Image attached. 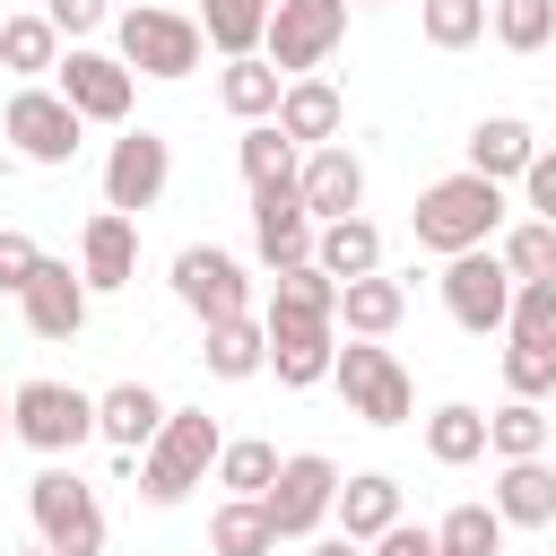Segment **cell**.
I'll list each match as a JSON object with an SVG mask.
<instances>
[{"instance_id": "6da1fadb", "label": "cell", "mask_w": 556, "mask_h": 556, "mask_svg": "<svg viewBox=\"0 0 556 556\" xmlns=\"http://www.w3.org/2000/svg\"><path fill=\"white\" fill-rule=\"evenodd\" d=\"M408 226H417V243L426 252H478L495 226H504V182H486V174H443V182H426L417 191V208H408Z\"/></svg>"}, {"instance_id": "7a4b0ae2", "label": "cell", "mask_w": 556, "mask_h": 556, "mask_svg": "<svg viewBox=\"0 0 556 556\" xmlns=\"http://www.w3.org/2000/svg\"><path fill=\"white\" fill-rule=\"evenodd\" d=\"M217 452H226V434H217L208 408H165L156 443L139 452V495H148V504H182V495L217 469Z\"/></svg>"}, {"instance_id": "3957f363", "label": "cell", "mask_w": 556, "mask_h": 556, "mask_svg": "<svg viewBox=\"0 0 556 556\" xmlns=\"http://www.w3.org/2000/svg\"><path fill=\"white\" fill-rule=\"evenodd\" d=\"M9 434L26 443V452H43V460H61V452H78L87 434H96V400L87 391H70V382H17L9 391Z\"/></svg>"}, {"instance_id": "277c9868", "label": "cell", "mask_w": 556, "mask_h": 556, "mask_svg": "<svg viewBox=\"0 0 556 556\" xmlns=\"http://www.w3.org/2000/svg\"><path fill=\"white\" fill-rule=\"evenodd\" d=\"M330 382H339L348 417H365V426H408V408H417V391H408L400 356H391V348H374V339H348V348L330 356Z\"/></svg>"}, {"instance_id": "5b68a950", "label": "cell", "mask_w": 556, "mask_h": 556, "mask_svg": "<svg viewBox=\"0 0 556 556\" xmlns=\"http://www.w3.org/2000/svg\"><path fill=\"white\" fill-rule=\"evenodd\" d=\"M122 70H139V78H191L200 70V52H208V35H200V17H174V9H122Z\"/></svg>"}, {"instance_id": "8992f818", "label": "cell", "mask_w": 556, "mask_h": 556, "mask_svg": "<svg viewBox=\"0 0 556 556\" xmlns=\"http://www.w3.org/2000/svg\"><path fill=\"white\" fill-rule=\"evenodd\" d=\"M26 513H35V530H43L52 556H104V504H96L87 478L43 469V478L26 486Z\"/></svg>"}, {"instance_id": "52a82bcc", "label": "cell", "mask_w": 556, "mask_h": 556, "mask_svg": "<svg viewBox=\"0 0 556 556\" xmlns=\"http://www.w3.org/2000/svg\"><path fill=\"white\" fill-rule=\"evenodd\" d=\"M339 35H348V0H269L261 52H269L278 78H304V70H321L339 52Z\"/></svg>"}, {"instance_id": "ba28073f", "label": "cell", "mask_w": 556, "mask_h": 556, "mask_svg": "<svg viewBox=\"0 0 556 556\" xmlns=\"http://www.w3.org/2000/svg\"><path fill=\"white\" fill-rule=\"evenodd\" d=\"M443 313L469 330V339H486V330H504V313H513V269L478 243V252H452L443 261Z\"/></svg>"}, {"instance_id": "9c48e42d", "label": "cell", "mask_w": 556, "mask_h": 556, "mask_svg": "<svg viewBox=\"0 0 556 556\" xmlns=\"http://www.w3.org/2000/svg\"><path fill=\"white\" fill-rule=\"evenodd\" d=\"M330 495H339V469H330L321 452H287L278 478H269V495H261V513H269L278 539H313L321 513H330Z\"/></svg>"}, {"instance_id": "30bf717a", "label": "cell", "mask_w": 556, "mask_h": 556, "mask_svg": "<svg viewBox=\"0 0 556 556\" xmlns=\"http://www.w3.org/2000/svg\"><path fill=\"white\" fill-rule=\"evenodd\" d=\"M165 182H174V148L156 130H122L113 156H104V208L113 217H139V208L165 200Z\"/></svg>"}, {"instance_id": "8fae6325", "label": "cell", "mask_w": 556, "mask_h": 556, "mask_svg": "<svg viewBox=\"0 0 556 556\" xmlns=\"http://www.w3.org/2000/svg\"><path fill=\"white\" fill-rule=\"evenodd\" d=\"M174 295H182L200 321H235V313H252V278H243V261L217 252V243H182V252H174Z\"/></svg>"}, {"instance_id": "7c38bea8", "label": "cell", "mask_w": 556, "mask_h": 556, "mask_svg": "<svg viewBox=\"0 0 556 556\" xmlns=\"http://www.w3.org/2000/svg\"><path fill=\"white\" fill-rule=\"evenodd\" d=\"M0 130L17 139V156H26V165H70V156H78V130H87V122H78V113H70V104H61L52 87H26V96H9Z\"/></svg>"}, {"instance_id": "4fadbf2b", "label": "cell", "mask_w": 556, "mask_h": 556, "mask_svg": "<svg viewBox=\"0 0 556 556\" xmlns=\"http://www.w3.org/2000/svg\"><path fill=\"white\" fill-rule=\"evenodd\" d=\"M52 96H61L78 122H130V70H122L113 52H70Z\"/></svg>"}, {"instance_id": "5bb4252c", "label": "cell", "mask_w": 556, "mask_h": 556, "mask_svg": "<svg viewBox=\"0 0 556 556\" xmlns=\"http://www.w3.org/2000/svg\"><path fill=\"white\" fill-rule=\"evenodd\" d=\"M295 200H304V217L313 226H330V217H356V200H365V165H356V148H313L304 165H295Z\"/></svg>"}, {"instance_id": "9a60e30c", "label": "cell", "mask_w": 556, "mask_h": 556, "mask_svg": "<svg viewBox=\"0 0 556 556\" xmlns=\"http://www.w3.org/2000/svg\"><path fill=\"white\" fill-rule=\"evenodd\" d=\"M339 321H304V313H269V374L287 382V391H313V382H330V356H339V339H330Z\"/></svg>"}, {"instance_id": "2e32d148", "label": "cell", "mask_w": 556, "mask_h": 556, "mask_svg": "<svg viewBox=\"0 0 556 556\" xmlns=\"http://www.w3.org/2000/svg\"><path fill=\"white\" fill-rule=\"evenodd\" d=\"M17 304H26V330H35V339H78V330H87V278H78L70 261H43Z\"/></svg>"}, {"instance_id": "e0dca14e", "label": "cell", "mask_w": 556, "mask_h": 556, "mask_svg": "<svg viewBox=\"0 0 556 556\" xmlns=\"http://www.w3.org/2000/svg\"><path fill=\"white\" fill-rule=\"evenodd\" d=\"M252 243H261V261H269V269H295V261H313V217H304L295 182H278V191H252Z\"/></svg>"}, {"instance_id": "ac0fdd59", "label": "cell", "mask_w": 556, "mask_h": 556, "mask_svg": "<svg viewBox=\"0 0 556 556\" xmlns=\"http://www.w3.org/2000/svg\"><path fill=\"white\" fill-rule=\"evenodd\" d=\"M78 278H87V295H113V287H130L139 278V226L130 217H87V235H78Z\"/></svg>"}, {"instance_id": "d6986e66", "label": "cell", "mask_w": 556, "mask_h": 556, "mask_svg": "<svg viewBox=\"0 0 556 556\" xmlns=\"http://www.w3.org/2000/svg\"><path fill=\"white\" fill-rule=\"evenodd\" d=\"M339 122H348V104H339L330 78H287V87H278V130H287L295 148H330Z\"/></svg>"}, {"instance_id": "ffe728a7", "label": "cell", "mask_w": 556, "mask_h": 556, "mask_svg": "<svg viewBox=\"0 0 556 556\" xmlns=\"http://www.w3.org/2000/svg\"><path fill=\"white\" fill-rule=\"evenodd\" d=\"M156 426H165V400H156L148 382H113V391L96 400V434H104L113 452H130V460L156 443Z\"/></svg>"}, {"instance_id": "44dd1931", "label": "cell", "mask_w": 556, "mask_h": 556, "mask_svg": "<svg viewBox=\"0 0 556 556\" xmlns=\"http://www.w3.org/2000/svg\"><path fill=\"white\" fill-rule=\"evenodd\" d=\"M330 513H339V539H382L391 521H400V478H382V469H365V478H339V495H330Z\"/></svg>"}, {"instance_id": "7402d4cb", "label": "cell", "mask_w": 556, "mask_h": 556, "mask_svg": "<svg viewBox=\"0 0 556 556\" xmlns=\"http://www.w3.org/2000/svg\"><path fill=\"white\" fill-rule=\"evenodd\" d=\"M495 521H504V530H547V521H556V469H547V460H504V478H495Z\"/></svg>"}, {"instance_id": "603a6c76", "label": "cell", "mask_w": 556, "mask_h": 556, "mask_svg": "<svg viewBox=\"0 0 556 556\" xmlns=\"http://www.w3.org/2000/svg\"><path fill=\"white\" fill-rule=\"evenodd\" d=\"M313 269L321 278H374L382 269V235L365 226V217H330V226H313Z\"/></svg>"}, {"instance_id": "cb8c5ba5", "label": "cell", "mask_w": 556, "mask_h": 556, "mask_svg": "<svg viewBox=\"0 0 556 556\" xmlns=\"http://www.w3.org/2000/svg\"><path fill=\"white\" fill-rule=\"evenodd\" d=\"M400 313H408V287L382 278V269L339 287V321H348V339H382V330H400Z\"/></svg>"}, {"instance_id": "d4e9b609", "label": "cell", "mask_w": 556, "mask_h": 556, "mask_svg": "<svg viewBox=\"0 0 556 556\" xmlns=\"http://www.w3.org/2000/svg\"><path fill=\"white\" fill-rule=\"evenodd\" d=\"M530 156H539V139H530V122H513V113H486V122L469 130V174H486V182L521 174Z\"/></svg>"}, {"instance_id": "484cf974", "label": "cell", "mask_w": 556, "mask_h": 556, "mask_svg": "<svg viewBox=\"0 0 556 556\" xmlns=\"http://www.w3.org/2000/svg\"><path fill=\"white\" fill-rule=\"evenodd\" d=\"M208 374L217 382H243V374H261L269 365V321H252V313H235V321H208Z\"/></svg>"}, {"instance_id": "4316f807", "label": "cell", "mask_w": 556, "mask_h": 556, "mask_svg": "<svg viewBox=\"0 0 556 556\" xmlns=\"http://www.w3.org/2000/svg\"><path fill=\"white\" fill-rule=\"evenodd\" d=\"M200 35H208L226 61H252L261 35H269V0H200Z\"/></svg>"}, {"instance_id": "83f0119b", "label": "cell", "mask_w": 556, "mask_h": 556, "mask_svg": "<svg viewBox=\"0 0 556 556\" xmlns=\"http://www.w3.org/2000/svg\"><path fill=\"white\" fill-rule=\"evenodd\" d=\"M208 556H278V530L252 495H226L217 521H208Z\"/></svg>"}, {"instance_id": "f1b7e54d", "label": "cell", "mask_w": 556, "mask_h": 556, "mask_svg": "<svg viewBox=\"0 0 556 556\" xmlns=\"http://www.w3.org/2000/svg\"><path fill=\"white\" fill-rule=\"evenodd\" d=\"M426 452H434L443 469H469V460L486 452V417H478L469 400H443V408L426 417Z\"/></svg>"}, {"instance_id": "f546056e", "label": "cell", "mask_w": 556, "mask_h": 556, "mask_svg": "<svg viewBox=\"0 0 556 556\" xmlns=\"http://www.w3.org/2000/svg\"><path fill=\"white\" fill-rule=\"evenodd\" d=\"M486 452L495 460H547V408L539 400H504L486 417Z\"/></svg>"}, {"instance_id": "4dcf8cb0", "label": "cell", "mask_w": 556, "mask_h": 556, "mask_svg": "<svg viewBox=\"0 0 556 556\" xmlns=\"http://www.w3.org/2000/svg\"><path fill=\"white\" fill-rule=\"evenodd\" d=\"M0 70H17V78L61 70V35H52V17H0Z\"/></svg>"}, {"instance_id": "1f68e13d", "label": "cell", "mask_w": 556, "mask_h": 556, "mask_svg": "<svg viewBox=\"0 0 556 556\" xmlns=\"http://www.w3.org/2000/svg\"><path fill=\"white\" fill-rule=\"evenodd\" d=\"M217 96H226V113H235V122H269V113H278V70H269L261 52H252V61H226Z\"/></svg>"}, {"instance_id": "d6a6232c", "label": "cell", "mask_w": 556, "mask_h": 556, "mask_svg": "<svg viewBox=\"0 0 556 556\" xmlns=\"http://www.w3.org/2000/svg\"><path fill=\"white\" fill-rule=\"evenodd\" d=\"M243 182H252V191L295 182V139H287L278 122H252V130H243Z\"/></svg>"}, {"instance_id": "836d02e7", "label": "cell", "mask_w": 556, "mask_h": 556, "mask_svg": "<svg viewBox=\"0 0 556 556\" xmlns=\"http://www.w3.org/2000/svg\"><path fill=\"white\" fill-rule=\"evenodd\" d=\"M269 313H304V321H339V278H321L313 261H295V269H278V295H269Z\"/></svg>"}, {"instance_id": "e575fe53", "label": "cell", "mask_w": 556, "mask_h": 556, "mask_svg": "<svg viewBox=\"0 0 556 556\" xmlns=\"http://www.w3.org/2000/svg\"><path fill=\"white\" fill-rule=\"evenodd\" d=\"M434 547H443V556H495V547H504L495 504H452V513H443V530H434Z\"/></svg>"}, {"instance_id": "d590c367", "label": "cell", "mask_w": 556, "mask_h": 556, "mask_svg": "<svg viewBox=\"0 0 556 556\" xmlns=\"http://www.w3.org/2000/svg\"><path fill=\"white\" fill-rule=\"evenodd\" d=\"M417 26H426V43H434V52H469V43L486 35V0H426V9H417Z\"/></svg>"}, {"instance_id": "8d00e7d4", "label": "cell", "mask_w": 556, "mask_h": 556, "mask_svg": "<svg viewBox=\"0 0 556 556\" xmlns=\"http://www.w3.org/2000/svg\"><path fill=\"white\" fill-rule=\"evenodd\" d=\"M495 261L513 269V287H530V278H556V226L521 217V226L504 235V252H495Z\"/></svg>"}, {"instance_id": "74e56055", "label": "cell", "mask_w": 556, "mask_h": 556, "mask_svg": "<svg viewBox=\"0 0 556 556\" xmlns=\"http://www.w3.org/2000/svg\"><path fill=\"white\" fill-rule=\"evenodd\" d=\"M269 478H278V452H269V443H226V452H217V486H226V495H252V504H261Z\"/></svg>"}, {"instance_id": "f35d334b", "label": "cell", "mask_w": 556, "mask_h": 556, "mask_svg": "<svg viewBox=\"0 0 556 556\" xmlns=\"http://www.w3.org/2000/svg\"><path fill=\"white\" fill-rule=\"evenodd\" d=\"M556 35V0H495V43L504 52H539Z\"/></svg>"}, {"instance_id": "ab89813d", "label": "cell", "mask_w": 556, "mask_h": 556, "mask_svg": "<svg viewBox=\"0 0 556 556\" xmlns=\"http://www.w3.org/2000/svg\"><path fill=\"white\" fill-rule=\"evenodd\" d=\"M504 330H513V339H530V348H556V278H530V287H513V313H504Z\"/></svg>"}, {"instance_id": "60d3db41", "label": "cell", "mask_w": 556, "mask_h": 556, "mask_svg": "<svg viewBox=\"0 0 556 556\" xmlns=\"http://www.w3.org/2000/svg\"><path fill=\"white\" fill-rule=\"evenodd\" d=\"M504 391H513V400H547V391H556V348L513 339V348H504Z\"/></svg>"}, {"instance_id": "b9f144b4", "label": "cell", "mask_w": 556, "mask_h": 556, "mask_svg": "<svg viewBox=\"0 0 556 556\" xmlns=\"http://www.w3.org/2000/svg\"><path fill=\"white\" fill-rule=\"evenodd\" d=\"M43 269V252H35V235H17V226H0V295H26V278Z\"/></svg>"}, {"instance_id": "7bdbcfd3", "label": "cell", "mask_w": 556, "mask_h": 556, "mask_svg": "<svg viewBox=\"0 0 556 556\" xmlns=\"http://www.w3.org/2000/svg\"><path fill=\"white\" fill-rule=\"evenodd\" d=\"M521 200H530L539 226H556V148H539V156L521 165Z\"/></svg>"}, {"instance_id": "ee69618b", "label": "cell", "mask_w": 556, "mask_h": 556, "mask_svg": "<svg viewBox=\"0 0 556 556\" xmlns=\"http://www.w3.org/2000/svg\"><path fill=\"white\" fill-rule=\"evenodd\" d=\"M43 17H52V35H87V26H104V0H43Z\"/></svg>"}, {"instance_id": "f6af8a7d", "label": "cell", "mask_w": 556, "mask_h": 556, "mask_svg": "<svg viewBox=\"0 0 556 556\" xmlns=\"http://www.w3.org/2000/svg\"><path fill=\"white\" fill-rule=\"evenodd\" d=\"M374 556H443V547H434V530H408V521H391V530L374 539Z\"/></svg>"}, {"instance_id": "bcb514c9", "label": "cell", "mask_w": 556, "mask_h": 556, "mask_svg": "<svg viewBox=\"0 0 556 556\" xmlns=\"http://www.w3.org/2000/svg\"><path fill=\"white\" fill-rule=\"evenodd\" d=\"M313 556H365V547H356V539H321Z\"/></svg>"}, {"instance_id": "7dc6e473", "label": "cell", "mask_w": 556, "mask_h": 556, "mask_svg": "<svg viewBox=\"0 0 556 556\" xmlns=\"http://www.w3.org/2000/svg\"><path fill=\"white\" fill-rule=\"evenodd\" d=\"M0 426H9V400H0Z\"/></svg>"}, {"instance_id": "c3c4849f", "label": "cell", "mask_w": 556, "mask_h": 556, "mask_svg": "<svg viewBox=\"0 0 556 556\" xmlns=\"http://www.w3.org/2000/svg\"><path fill=\"white\" fill-rule=\"evenodd\" d=\"M26 556H52V547H26Z\"/></svg>"}]
</instances>
